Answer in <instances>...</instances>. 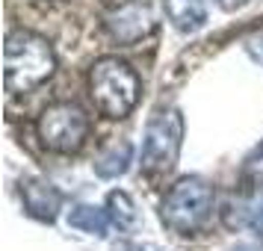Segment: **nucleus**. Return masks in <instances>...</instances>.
I'll return each instance as SVG.
<instances>
[{"mask_svg": "<svg viewBox=\"0 0 263 251\" xmlns=\"http://www.w3.org/2000/svg\"><path fill=\"white\" fill-rule=\"evenodd\" d=\"M57 68V53L33 30H12L3 48V74H6V92L24 95L42 86Z\"/></svg>", "mask_w": 263, "mask_h": 251, "instance_id": "obj_1", "label": "nucleus"}, {"mask_svg": "<svg viewBox=\"0 0 263 251\" xmlns=\"http://www.w3.org/2000/svg\"><path fill=\"white\" fill-rule=\"evenodd\" d=\"M142 92L139 74L119 56H104L89 71V95L95 109L104 119H124L130 115Z\"/></svg>", "mask_w": 263, "mask_h": 251, "instance_id": "obj_2", "label": "nucleus"}, {"mask_svg": "<svg viewBox=\"0 0 263 251\" xmlns=\"http://www.w3.org/2000/svg\"><path fill=\"white\" fill-rule=\"evenodd\" d=\"M213 213V186L201 178H180L163 198L160 219L163 225L178 234V237H192L198 234Z\"/></svg>", "mask_w": 263, "mask_h": 251, "instance_id": "obj_3", "label": "nucleus"}, {"mask_svg": "<svg viewBox=\"0 0 263 251\" xmlns=\"http://www.w3.org/2000/svg\"><path fill=\"white\" fill-rule=\"evenodd\" d=\"M89 115L71 101H57L45 107V112L36 121L39 142L53 154H77L89 139Z\"/></svg>", "mask_w": 263, "mask_h": 251, "instance_id": "obj_4", "label": "nucleus"}, {"mask_svg": "<svg viewBox=\"0 0 263 251\" xmlns=\"http://www.w3.org/2000/svg\"><path fill=\"white\" fill-rule=\"evenodd\" d=\"M183 142V115L178 109H160L148 130H145L142 145V175L145 178H163L166 171L175 168Z\"/></svg>", "mask_w": 263, "mask_h": 251, "instance_id": "obj_5", "label": "nucleus"}, {"mask_svg": "<svg viewBox=\"0 0 263 251\" xmlns=\"http://www.w3.org/2000/svg\"><path fill=\"white\" fill-rule=\"evenodd\" d=\"M104 30L109 33L112 42L133 48L157 30V15L148 0H124L104 15Z\"/></svg>", "mask_w": 263, "mask_h": 251, "instance_id": "obj_6", "label": "nucleus"}, {"mask_svg": "<svg viewBox=\"0 0 263 251\" xmlns=\"http://www.w3.org/2000/svg\"><path fill=\"white\" fill-rule=\"evenodd\" d=\"M21 198H24L27 213L33 216V219H42V222H53L57 213H60V207H62L60 189L42 178L21 180Z\"/></svg>", "mask_w": 263, "mask_h": 251, "instance_id": "obj_7", "label": "nucleus"}, {"mask_svg": "<svg viewBox=\"0 0 263 251\" xmlns=\"http://www.w3.org/2000/svg\"><path fill=\"white\" fill-rule=\"evenodd\" d=\"M168 21L178 27L180 33H195L207 24V6L204 0H163Z\"/></svg>", "mask_w": 263, "mask_h": 251, "instance_id": "obj_8", "label": "nucleus"}, {"mask_svg": "<svg viewBox=\"0 0 263 251\" xmlns=\"http://www.w3.org/2000/svg\"><path fill=\"white\" fill-rule=\"evenodd\" d=\"M68 225L77 227V230H86V234L107 237V230L112 227V219H109V210H101L92 204H77L68 213Z\"/></svg>", "mask_w": 263, "mask_h": 251, "instance_id": "obj_9", "label": "nucleus"}, {"mask_svg": "<svg viewBox=\"0 0 263 251\" xmlns=\"http://www.w3.org/2000/svg\"><path fill=\"white\" fill-rule=\"evenodd\" d=\"M130 157H133V145L130 142H116L109 145L107 151H101L95 160V175L98 178H119L127 171L130 166Z\"/></svg>", "mask_w": 263, "mask_h": 251, "instance_id": "obj_10", "label": "nucleus"}, {"mask_svg": "<svg viewBox=\"0 0 263 251\" xmlns=\"http://www.w3.org/2000/svg\"><path fill=\"white\" fill-rule=\"evenodd\" d=\"M107 210H109L112 225L121 227V230H127V227L136 222V207H133V201H130V195H127V192H109Z\"/></svg>", "mask_w": 263, "mask_h": 251, "instance_id": "obj_11", "label": "nucleus"}, {"mask_svg": "<svg viewBox=\"0 0 263 251\" xmlns=\"http://www.w3.org/2000/svg\"><path fill=\"white\" fill-rule=\"evenodd\" d=\"M239 180H242V186H263V142L246 157V163L239 168Z\"/></svg>", "mask_w": 263, "mask_h": 251, "instance_id": "obj_12", "label": "nucleus"}, {"mask_svg": "<svg viewBox=\"0 0 263 251\" xmlns=\"http://www.w3.org/2000/svg\"><path fill=\"white\" fill-rule=\"evenodd\" d=\"M246 50H249V56L257 62V65H263V30H257L254 36L246 38Z\"/></svg>", "mask_w": 263, "mask_h": 251, "instance_id": "obj_13", "label": "nucleus"}, {"mask_svg": "<svg viewBox=\"0 0 263 251\" xmlns=\"http://www.w3.org/2000/svg\"><path fill=\"white\" fill-rule=\"evenodd\" d=\"M219 3V9H225V12H237V9H242L249 0H216Z\"/></svg>", "mask_w": 263, "mask_h": 251, "instance_id": "obj_14", "label": "nucleus"}, {"mask_svg": "<svg viewBox=\"0 0 263 251\" xmlns=\"http://www.w3.org/2000/svg\"><path fill=\"white\" fill-rule=\"evenodd\" d=\"M116 251H142V248H139V245H119Z\"/></svg>", "mask_w": 263, "mask_h": 251, "instance_id": "obj_15", "label": "nucleus"}]
</instances>
